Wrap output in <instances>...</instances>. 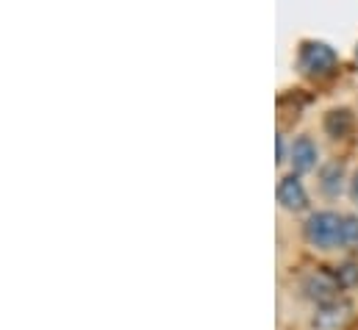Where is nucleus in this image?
Masks as SVG:
<instances>
[{
    "mask_svg": "<svg viewBox=\"0 0 358 330\" xmlns=\"http://www.w3.org/2000/svg\"><path fill=\"white\" fill-rule=\"evenodd\" d=\"M339 278L331 275V272H322V269H314L308 275L300 278V294L306 300H311L314 306H325L331 300H339Z\"/></svg>",
    "mask_w": 358,
    "mask_h": 330,
    "instance_id": "nucleus-5",
    "label": "nucleus"
},
{
    "mask_svg": "<svg viewBox=\"0 0 358 330\" xmlns=\"http://www.w3.org/2000/svg\"><path fill=\"white\" fill-rule=\"evenodd\" d=\"M356 59H358V45H356Z\"/></svg>",
    "mask_w": 358,
    "mask_h": 330,
    "instance_id": "nucleus-12",
    "label": "nucleus"
},
{
    "mask_svg": "<svg viewBox=\"0 0 358 330\" xmlns=\"http://www.w3.org/2000/svg\"><path fill=\"white\" fill-rule=\"evenodd\" d=\"M348 197H350V203L358 208V166L350 172V183H348Z\"/></svg>",
    "mask_w": 358,
    "mask_h": 330,
    "instance_id": "nucleus-11",
    "label": "nucleus"
},
{
    "mask_svg": "<svg viewBox=\"0 0 358 330\" xmlns=\"http://www.w3.org/2000/svg\"><path fill=\"white\" fill-rule=\"evenodd\" d=\"M342 250H358V214L342 217Z\"/></svg>",
    "mask_w": 358,
    "mask_h": 330,
    "instance_id": "nucleus-9",
    "label": "nucleus"
},
{
    "mask_svg": "<svg viewBox=\"0 0 358 330\" xmlns=\"http://www.w3.org/2000/svg\"><path fill=\"white\" fill-rule=\"evenodd\" d=\"M275 164H289V142H286L283 134H278V139H275Z\"/></svg>",
    "mask_w": 358,
    "mask_h": 330,
    "instance_id": "nucleus-10",
    "label": "nucleus"
},
{
    "mask_svg": "<svg viewBox=\"0 0 358 330\" xmlns=\"http://www.w3.org/2000/svg\"><path fill=\"white\" fill-rule=\"evenodd\" d=\"M353 317V306L348 300H331L325 306H317L314 308V317H311V328L314 330H342Z\"/></svg>",
    "mask_w": 358,
    "mask_h": 330,
    "instance_id": "nucleus-7",
    "label": "nucleus"
},
{
    "mask_svg": "<svg viewBox=\"0 0 358 330\" xmlns=\"http://www.w3.org/2000/svg\"><path fill=\"white\" fill-rule=\"evenodd\" d=\"M275 197H278V206L286 211V214H306L311 208V197H308V189H306V180L294 172H286L280 180H278V189H275Z\"/></svg>",
    "mask_w": 358,
    "mask_h": 330,
    "instance_id": "nucleus-4",
    "label": "nucleus"
},
{
    "mask_svg": "<svg viewBox=\"0 0 358 330\" xmlns=\"http://www.w3.org/2000/svg\"><path fill=\"white\" fill-rule=\"evenodd\" d=\"M342 217L334 208H317L306 217L303 222V239L311 250L320 252H331V250H342Z\"/></svg>",
    "mask_w": 358,
    "mask_h": 330,
    "instance_id": "nucleus-1",
    "label": "nucleus"
},
{
    "mask_svg": "<svg viewBox=\"0 0 358 330\" xmlns=\"http://www.w3.org/2000/svg\"><path fill=\"white\" fill-rule=\"evenodd\" d=\"M294 64L306 78H328L339 67V53L322 39H303Z\"/></svg>",
    "mask_w": 358,
    "mask_h": 330,
    "instance_id": "nucleus-2",
    "label": "nucleus"
},
{
    "mask_svg": "<svg viewBox=\"0 0 358 330\" xmlns=\"http://www.w3.org/2000/svg\"><path fill=\"white\" fill-rule=\"evenodd\" d=\"M348 183H350V172H348L345 162H339V159L322 162V166L317 169V189L328 200H336V197L348 194Z\"/></svg>",
    "mask_w": 358,
    "mask_h": 330,
    "instance_id": "nucleus-6",
    "label": "nucleus"
},
{
    "mask_svg": "<svg viewBox=\"0 0 358 330\" xmlns=\"http://www.w3.org/2000/svg\"><path fill=\"white\" fill-rule=\"evenodd\" d=\"M353 125H356V120H353V114L348 108H331L325 114V120H322V128H325V134L331 139H345L353 131Z\"/></svg>",
    "mask_w": 358,
    "mask_h": 330,
    "instance_id": "nucleus-8",
    "label": "nucleus"
},
{
    "mask_svg": "<svg viewBox=\"0 0 358 330\" xmlns=\"http://www.w3.org/2000/svg\"><path fill=\"white\" fill-rule=\"evenodd\" d=\"M289 166L294 175H311L322 166V150L311 134H297L289 142Z\"/></svg>",
    "mask_w": 358,
    "mask_h": 330,
    "instance_id": "nucleus-3",
    "label": "nucleus"
}]
</instances>
